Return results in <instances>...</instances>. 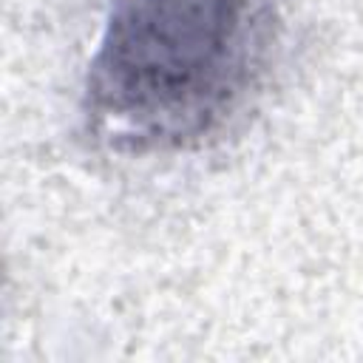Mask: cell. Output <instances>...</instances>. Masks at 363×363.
Segmentation results:
<instances>
[{"mask_svg": "<svg viewBox=\"0 0 363 363\" xmlns=\"http://www.w3.org/2000/svg\"><path fill=\"white\" fill-rule=\"evenodd\" d=\"M278 34V0H111L88 130L130 156L201 147L261 94Z\"/></svg>", "mask_w": 363, "mask_h": 363, "instance_id": "cell-1", "label": "cell"}]
</instances>
